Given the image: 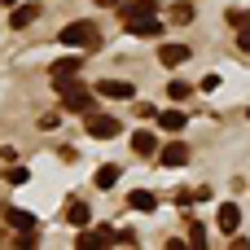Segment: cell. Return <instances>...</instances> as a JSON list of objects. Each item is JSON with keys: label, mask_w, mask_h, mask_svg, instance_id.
Segmentation results:
<instances>
[{"label": "cell", "mask_w": 250, "mask_h": 250, "mask_svg": "<svg viewBox=\"0 0 250 250\" xmlns=\"http://www.w3.org/2000/svg\"><path fill=\"white\" fill-rule=\"evenodd\" d=\"M83 127H88V136H92V141H114V136L123 132V123H119L114 114H101V110L83 114Z\"/></svg>", "instance_id": "3957f363"}, {"label": "cell", "mask_w": 250, "mask_h": 250, "mask_svg": "<svg viewBox=\"0 0 250 250\" xmlns=\"http://www.w3.org/2000/svg\"><path fill=\"white\" fill-rule=\"evenodd\" d=\"M158 62H163L167 70H171V66H185V62H189V44H163V48H158Z\"/></svg>", "instance_id": "ba28073f"}, {"label": "cell", "mask_w": 250, "mask_h": 250, "mask_svg": "<svg viewBox=\"0 0 250 250\" xmlns=\"http://www.w3.org/2000/svg\"><path fill=\"white\" fill-rule=\"evenodd\" d=\"M119 13H123V22L141 18V13H158V0H127V4H119Z\"/></svg>", "instance_id": "2e32d148"}, {"label": "cell", "mask_w": 250, "mask_h": 250, "mask_svg": "<svg viewBox=\"0 0 250 250\" xmlns=\"http://www.w3.org/2000/svg\"><path fill=\"white\" fill-rule=\"evenodd\" d=\"M57 44H66V48H75V53H92V48H97V26H92V22H70V26H62Z\"/></svg>", "instance_id": "6da1fadb"}, {"label": "cell", "mask_w": 250, "mask_h": 250, "mask_svg": "<svg viewBox=\"0 0 250 250\" xmlns=\"http://www.w3.org/2000/svg\"><path fill=\"white\" fill-rule=\"evenodd\" d=\"M119 176H123V167H119V163H105V167H97L92 185H97V189H114V185H119Z\"/></svg>", "instance_id": "5bb4252c"}, {"label": "cell", "mask_w": 250, "mask_h": 250, "mask_svg": "<svg viewBox=\"0 0 250 250\" xmlns=\"http://www.w3.org/2000/svg\"><path fill=\"white\" fill-rule=\"evenodd\" d=\"M158 127L163 132H185V110H163L158 114Z\"/></svg>", "instance_id": "ac0fdd59"}, {"label": "cell", "mask_w": 250, "mask_h": 250, "mask_svg": "<svg viewBox=\"0 0 250 250\" xmlns=\"http://www.w3.org/2000/svg\"><path fill=\"white\" fill-rule=\"evenodd\" d=\"M246 114H250V110H246Z\"/></svg>", "instance_id": "83f0119b"}, {"label": "cell", "mask_w": 250, "mask_h": 250, "mask_svg": "<svg viewBox=\"0 0 250 250\" xmlns=\"http://www.w3.org/2000/svg\"><path fill=\"white\" fill-rule=\"evenodd\" d=\"M57 92H62V105H66V110H75V114H92V110H97V97H92L79 79H75V83H66V88H57Z\"/></svg>", "instance_id": "7a4b0ae2"}, {"label": "cell", "mask_w": 250, "mask_h": 250, "mask_svg": "<svg viewBox=\"0 0 250 250\" xmlns=\"http://www.w3.org/2000/svg\"><path fill=\"white\" fill-rule=\"evenodd\" d=\"M237 48L250 53V26H237Z\"/></svg>", "instance_id": "603a6c76"}, {"label": "cell", "mask_w": 250, "mask_h": 250, "mask_svg": "<svg viewBox=\"0 0 250 250\" xmlns=\"http://www.w3.org/2000/svg\"><path fill=\"white\" fill-rule=\"evenodd\" d=\"M158 163H163V167H185V163H189V145H180V141L163 145V149H158Z\"/></svg>", "instance_id": "52a82bcc"}, {"label": "cell", "mask_w": 250, "mask_h": 250, "mask_svg": "<svg viewBox=\"0 0 250 250\" xmlns=\"http://www.w3.org/2000/svg\"><path fill=\"white\" fill-rule=\"evenodd\" d=\"M4 224L18 229V233H35V215L22 211V207H9V211H4Z\"/></svg>", "instance_id": "30bf717a"}, {"label": "cell", "mask_w": 250, "mask_h": 250, "mask_svg": "<svg viewBox=\"0 0 250 250\" xmlns=\"http://www.w3.org/2000/svg\"><path fill=\"white\" fill-rule=\"evenodd\" d=\"M132 149H136L141 158H149V154H158V136H154V132H136V136H132Z\"/></svg>", "instance_id": "e0dca14e"}, {"label": "cell", "mask_w": 250, "mask_h": 250, "mask_svg": "<svg viewBox=\"0 0 250 250\" xmlns=\"http://www.w3.org/2000/svg\"><path fill=\"white\" fill-rule=\"evenodd\" d=\"M0 4H4V0H0Z\"/></svg>", "instance_id": "4316f807"}, {"label": "cell", "mask_w": 250, "mask_h": 250, "mask_svg": "<svg viewBox=\"0 0 250 250\" xmlns=\"http://www.w3.org/2000/svg\"><path fill=\"white\" fill-rule=\"evenodd\" d=\"M215 224H220V233H237V224H242L237 202H224V207H220V215H215Z\"/></svg>", "instance_id": "7c38bea8"}, {"label": "cell", "mask_w": 250, "mask_h": 250, "mask_svg": "<svg viewBox=\"0 0 250 250\" xmlns=\"http://www.w3.org/2000/svg\"><path fill=\"white\" fill-rule=\"evenodd\" d=\"M97 4H105V9H119V4H123V0H97Z\"/></svg>", "instance_id": "d4e9b609"}, {"label": "cell", "mask_w": 250, "mask_h": 250, "mask_svg": "<svg viewBox=\"0 0 250 250\" xmlns=\"http://www.w3.org/2000/svg\"><path fill=\"white\" fill-rule=\"evenodd\" d=\"M229 22H233V26H250V13H246V9H233Z\"/></svg>", "instance_id": "7402d4cb"}, {"label": "cell", "mask_w": 250, "mask_h": 250, "mask_svg": "<svg viewBox=\"0 0 250 250\" xmlns=\"http://www.w3.org/2000/svg\"><path fill=\"white\" fill-rule=\"evenodd\" d=\"M171 22H180V26L193 22V4H176V9H171Z\"/></svg>", "instance_id": "ffe728a7"}, {"label": "cell", "mask_w": 250, "mask_h": 250, "mask_svg": "<svg viewBox=\"0 0 250 250\" xmlns=\"http://www.w3.org/2000/svg\"><path fill=\"white\" fill-rule=\"evenodd\" d=\"M167 97H171V101H189V83H185V79H171V83H167Z\"/></svg>", "instance_id": "d6986e66"}, {"label": "cell", "mask_w": 250, "mask_h": 250, "mask_svg": "<svg viewBox=\"0 0 250 250\" xmlns=\"http://www.w3.org/2000/svg\"><path fill=\"white\" fill-rule=\"evenodd\" d=\"M48 75H53V88L75 83V79H79V57H62V62H53V66H48Z\"/></svg>", "instance_id": "5b68a950"}, {"label": "cell", "mask_w": 250, "mask_h": 250, "mask_svg": "<svg viewBox=\"0 0 250 250\" xmlns=\"http://www.w3.org/2000/svg\"><path fill=\"white\" fill-rule=\"evenodd\" d=\"M189 242L202 246V242H207V229H202V224H189Z\"/></svg>", "instance_id": "44dd1931"}, {"label": "cell", "mask_w": 250, "mask_h": 250, "mask_svg": "<svg viewBox=\"0 0 250 250\" xmlns=\"http://www.w3.org/2000/svg\"><path fill=\"white\" fill-rule=\"evenodd\" d=\"M35 18H40V4H18V9L9 13V26H13V31H22V26H31Z\"/></svg>", "instance_id": "4fadbf2b"}, {"label": "cell", "mask_w": 250, "mask_h": 250, "mask_svg": "<svg viewBox=\"0 0 250 250\" xmlns=\"http://www.w3.org/2000/svg\"><path fill=\"white\" fill-rule=\"evenodd\" d=\"M110 242H114V229H92V233H79V250L110 246Z\"/></svg>", "instance_id": "9a60e30c"}, {"label": "cell", "mask_w": 250, "mask_h": 250, "mask_svg": "<svg viewBox=\"0 0 250 250\" xmlns=\"http://www.w3.org/2000/svg\"><path fill=\"white\" fill-rule=\"evenodd\" d=\"M4 4H18V0H4Z\"/></svg>", "instance_id": "484cf974"}, {"label": "cell", "mask_w": 250, "mask_h": 250, "mask_svg": "<svg viewBox=\"0 0 250 250\" xmlns=\"http://www.w3.org/2000/svg\"><path fill=\"white\" fill-rule=\"evenodd\" d=\"M97 97H105V101H127V97H132V83H127V79H101V83H97Z\"/></svg>", "instance_id": "8992f818"}, {"label": "cell", "mask_w": 250, "mask_h": 250, "mask_svg": "<svg viewBox=\"0 0 250 250\" xmlns=\"http://www.w3.org/2000/svg\"><path fill=\"white\" fill-rule=\"evenodd\" d=\"M88 220H92V211H88V202H83V198H70V202H66V224H75V229H83Z\"/></svg>", "instance_id": "8fae6325"}, {"label": "cell", "mask_w": 250, "mask_h": 250, "mask_svg": "<svg viewBox=\"0 0 250 250\" xmlns=\"http://www.w3.org/2000/svg\"><path fill=\"white\" fill-rule=\"evenodd\" d=\"M26 180H31L26 167H13V171H9V185H26Z\"/></svg>", "instance_id": "cb8c5ba5"}, {"label": "cell", "mask_w": 250, "mask_h": 250, "mask_svg": "<svg viewBox=\"0 0 250 250\" xmlns=\"http://www.w3.org/2000/svg\"><path fill=\"white\" fill-rule=\"evenodd\" d=\"M127 31L141 35V40H158L163 35V22H158V13H141V18H127Z\"/></svg>", "instance_id": "277c9868"}, {"label": "cell", "mask_w": 250, "mask_h": 250, "mask_svg": "<svg viewBox=\"0 0 250 250\" xmlns=\"http://www.w3.org/2000/svg\"><path fill=\"white\" fill-rule=\"evenodd\" d=\"M127 207L141 211V215H154V211H158V198H154L149 189H132V193H127Z\"/></svg>", "instance_id": "9c48e42d"}]
</instances>
